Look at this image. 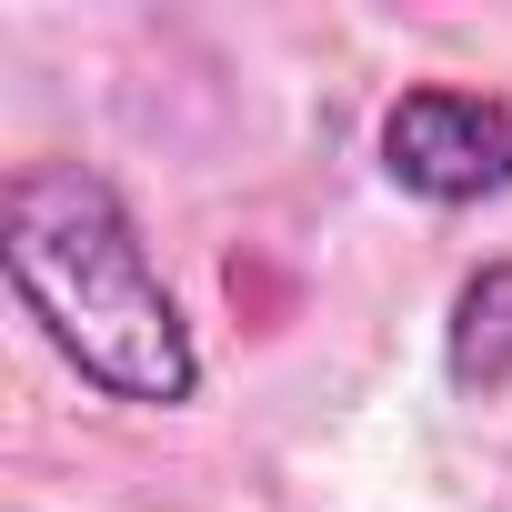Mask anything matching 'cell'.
<instances>
[{"instance_id":"7a4b0ae2","label":"cell","mask_w":512,"mask_h":512,"mask_svg":"<svg viewBox=\"0 0 512 512\" xmlns=\"http://www.w3.org/2000/svg\"><path fill=\"white\" fill-rule=\"evenodd\" d=\"M372 161L422 211H482L512 191V101L472 81H402L372 121Z\"/></svg>"},{"instance_id":"6da1fadb","label":"cell","mask_w":512,"mask_h":512,"mask_svg":"<svg viewBox=\"0 0 512 512\" xmlns=\"http://www.w3.org/2000/svg\"><path fill=\"white\" fill-rule=\"evenodd\" d=\"M0 272L41 342L131 412L201 402V342L181 292L161 282V251L101 161H21L0 181Z\"/></svg>"},{"instance_id":"3957f363","label":"cell","mask_w":512,"mask_h":512,"mask_svg":"<svg viewBox=\"0 0 512 512\" xmlns=\"http://www.w3.org/2000/svg\"><path fill=\"white\" fill-rule=\"evenodd\" d=\"M442 372H452V392H502L512 382V251L462 272L452 322H442Z\"/></svg>"}]
</instances>
